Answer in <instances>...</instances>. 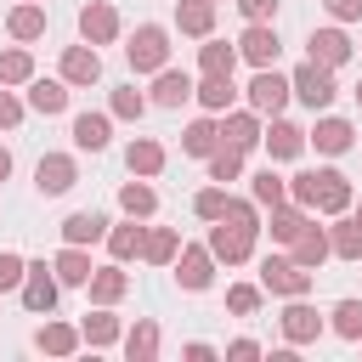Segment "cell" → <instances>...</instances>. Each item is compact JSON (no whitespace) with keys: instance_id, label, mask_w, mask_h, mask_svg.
Instances as JSON below:
<instances>
[{"instance_id":"6da1fadb","label":"cell","mask_w":362,"mask_h":362,"mask_svg":"<svg viewBox=\"0 0 362 362\" xmlns=\"http://www.w3.org/2000/svg\"><path fill=\"white\" fill-rule=\"evenodd\" d=\"M288 198L311 215H345L351 209V181L339 170H305V175L288 181Z\"/></svg>"},{"instance_id":"7a4b0ae2","label":"cell","mask_w":362,"mask_h":362,"mask_svg":"<svg viewBox=\"0 0 362 362\" xmlns=\"http://www.w3.org/2000/svg\"><path fill=\"white\" fill-rule=\"evenodd\" d=\"M311 277H317V272H305L294 255H266V260H260V294L294 300V294H311Z\"/></svg>"},{"instance_id":"3957f363","label":"cell","mask_w":362,"mask_h":362,"mask_svg":"<svg viewBox=\"0 0 362 362\" xmlns=\"http://www.w3.org/2000/svg\"><path fill=\"white\" fill-rule=\"evenodd\" d=\"M288 90H294V96H300L311 113H322V107L339 96V85H334V68H322V62H311V57H305V62L288 74Z\"/></svg>"},{"instance_id":"277c9868","label":"cell","mask_w":362,"mask_h":362,"mask_svg":"<svg viewBox=\"0 0 362 362\" xmlns=\"http://www.w3.org/2000/svg\"><path fill=\"white\" fill-rule=\"evenodd\" d=\"M124 62H130L136 74H158V68L170 62V34H164L158 23H141V28L130 34V45H124Z\"/></svg>"},{"instance_id":"5b68a950","label":"cell","mask_w":362,"mask_h":362,"mask_svg":"<svg viewBox=\"0 0 362 362\" xmlns=\"http://www.w3.org/2000/svg\"><path fill=\"white\" fill-rule=\"evenodd\" d=\"M170 266H175V283H181L187 294H204V288L215 283V255H209V243H181Z\"/></svg>"},{"instance_id":"8992f818","label":"cell","mask_w":362,"mask_h":362,"mask_svg":"<svg viewBox=\"0 0 362 362\" xmlns=\"http://www.w3.org/2000/svg\"><path fill=\"white\" fill-rule=\"evenodd\" d=\"M243 96H249V107H255V113H272V119H277V113L288 107V96H294V90H288V74H277V68H255V79H249V90H243Z\"/></svg>"},{"instance_id":"52a82bcc","label":"cell","mask_w":362,"mask_h":362,"mask_svg":"<svg viewBox=\"0 0 362 362\" xmlns=\"http://www.w3.org/2000/svg\"><path fill=\"white\" fill-rule=\"evenodd\" d=\"M277 328H283L288 345H317V339H322V317H317V305H305V294H294V300L283 305Z\"/></svg>"},{"instance_id":"ba28073f","label":"cell","mask_w":362,"mask_h":362,"mask_svg":"<svg viewBox=\"0 0 362 362\" xmlns=\"http://www.w3.org/2000/svg\"><path fill=\"white\" fill-rule=\"evenodd\" d=\"M209 255H215L221 266H243V260L255 255V232H243V226H232V221H215V226H209Z\"/></svg>"},{"instance_id":"9c48e42d","label":"cell","mask_w":362,"mask_h":362,"mask_svg":"<svg viewBox=\"0 0 362 362\" xmlns=\"http://www.w3.org/2000/svg\"><path fill=\"white\" fill-rule=\"evenodd\" d=\"M57 272L45 266V260H28V272H23V305L34 311V317H51V305H57Z\"/></svg>"},{"instance_id":"30bf717a","label":"cell","mask_w":362,"mask_h":362,"mask_svg":"<svg viewBox=\"0 0 362 362\" xmlns=\"http://www.w3.org/2000/svg\"><path fill=\"white\" fill-rule=\"evenodd\" d=\"M277 51H283V40H277L272 23H249L243 40H238V57H243L249 68H277Z\"/></svg>"},{"instance_id":"8fae6325","label":"cell","mask_w":362,"mask_h":362,"mask_svg":"<svg viewBox=\"0 0 362 362\" xmlns=\"http://www.w3.org/2000/svg\"><path fill=\"white\" fill-rule=\"evenodd\" d=\"M74 181H79V164H74L68 153H45V158L34 164V187H40V198H62Z\"/></svg>"},{"instance_id":"7c38bea8","label":"cell","mask_w":362,"mask_h":362,"mask_svg":"<svg viewBox=\"0 0 362 362\" xmlns=\"http://www.w3.org/2000/svg\"><path fill=\"white\" fill-rule=\"evenodd\" d=\"M79 34H85L90 45H113V40H119V11H113L107 0H90V6L79 11Z\"/></svg>"},{"instance_id":"4fadbf2b","label":"cell","mask_w":362,"mask_h":362,"mask_svg":"<svg viewBox=\"0 0 362 362\" xmlns=\"http://www.w3.org/2000/svg\"><path fill=\"white\" fill-rule=\"evenodd\" d=\"M305 57H311V62H322V68H339V62H351V40H345V28H311V40H305Z\"/></svg>"},{"instance_id":"5bb4252c","label":"cell","mask_w":362,"mask_h":362,"mask_svg":"<svg viewBox=\"0 0 362 362\" xmlns=\"http://www.w3.org/2000/svg\"><path fill=\"white\" fill-rule=\"evenodd\" d=\"M102 79V57H96V45L85 40V45H68L62 51V85H96Z\"/></svg>"},{"instance_id":"9a60e30c","label":"cell","mask_w":362,"mask_h":362,"mask_svg":"<svg viewBox=\"0 0 362 362\" xmlns=\"http://www.w3.org/2000/svg\"><path fill=\"white\" fill-rule=\"evenodd\" d=\"M181 102H192V79L164 62V68L153 74V107H181Z\"/></svg>"},{"instance_id":"2e32d148","label":"cell","mask_w":362,"mask_h":362,"mask_svg":"<svg viewBox=\"0 0 362 362\" xmlns=\"http://www.w3.org/2000/svg\"><path fill=\"white\" fill-rule=\"evenodd\" d=\"M113 136V113H74V147L79 153H102Z\"/></svg>"},{"instance_id":"e0dca14e","label":"cell","mask_w":362,"mask_h":362,"mask_svg":"<svg viewBox=\"0 0 362 362\" xmlns=\"http://www.w3.org/2000/svg\"><path fill=\"white\" fill-rule=\"evenodd\" d=\"M221 141L238 147V153H249V147L260 141V113H255V107H243V113H221Z\"/></svg>"},{"instance_id":"ac0fdd59","label":"cell","mask_w":362,"mask_h":362,"mask_svg":"<svg viewBox=\"0 0 362 362\" xmlns=\"http://www.w3.org/2000/svg\"><path fill=\"white\" fill-rule=\"evenodd\" d=\"M305 141H317V153H328V158H339V153H351V141H356V130H351V119H317V130L305 136Z\"/></svg>"},{"instance_id":"d6986e66","label":"cell","mask_w":362,"mask_h":362,"mask_svg":"<svg viewBox=\"0 0 362 362\" xmlns=\"http://www.w3.org/2000/svg\"><path fill=\"white\" fill-rule=\"evenodd\" d=\"M6 34H11L17 45L40 40V34H45V6H40V0H23V6H11V17H6Z\"/></svg>"},{"instance_id":"ffe728a7","label":"cell","mask_w":362,"mask_h":362,"mask_svg":"<svg viewBox=\"0 0 362 362\" xmlns=\"http://www.w3.org/2000/svg\"><path fill=\"white\" fill-rule=\"evenodd\" d=\"M260 141H266L272 158H300L305 153V130L288 124V119H272V130H260Z\"/></svg>"},{"instance_id":"44dd1931","label":"cell","mask_w":362,"mask_h":362,"mask_svg":"<svg viewBox=\"0 0 362 362\" xmlns=\"http://www.w3.org/2000/svg\"><path fill=\"white\" fill-rule=\"evenodd\" d=\"M107 215L102 209H74L68 221H62V243H96V238H107Z\"/></svg>"},{"instance_id":"7402d4cb","label":"cell","mask_w":362,"mask_h":362,"mask_svg":"<svg viewBox=\"0 0 362 362\" xmlns=\"http://www.w3.org/2000/svg\"><path fill=\"white\" fill-rule=\"evenodd\" d=\"M51 272H57V283H68V288H85L96 266H90V255H85V243H68V249H62V255L51 260Z\"/></svg>"},{"instance_id":"603a6c76","label":"cell","mask_w":362,"mask_h":362,"mask_svg":"<svg viewBox=\"0 0 362 362\" xmlns=\"http://www.w3.org/2000/svg\"><path fill=\"white\" fill-rule=\"evenodd\" d=\"M79 339H85L90 351H107V345H119V317H113L107 305L85 311V322H79Z\"/></svg>"},{"instance_id":"cb8c5ba5","label":"cell","mask_w":362,"mask_h":362,"mask_svg":"<svg viewBox=\"0 0 362 362\" xmlns=\"http://www.w3.org/2000/svg\"><path fill=\"white\" fill-rule=\"evenodd\" d=\"M85 339H79V328H68V322H40L34 328V351H45V356H74Z\"/></svg>"},{"instance_id":"d4e9b609","label":"cell","mask_w":362,"mask_h":362,"mask_svg":"<svg viewBox=\"0 0 362 362\" xmlns=\"http://www.w3.org/2000/svg\"><path fill=\"white\" fill-rule=\"evenodd\" d=\"M328 255L362 260V221H356V215H334V226H328Z\"/></svg>"},{"instance_id":"484cf974","label":"cell","mask_w":362,"mask_h":362,"mask_svg":"<svg viewBox=\"0 0 362 362\" xmlns=\"http://www.w3.org/2000/svg\"><path fill=\"white\" fill-rule=\"evenodd\" d=\"M175 28L192 34V40H204L215 28V0H175Z\"/></svg>"},{"instance_id":"4316f807","label":"cell","mask_w":362,"mask_h":362,"mask_svg":"<svg viewBox=\"0 0 362 362\" xmlns=\"http://www.w3.org/2000/svg\"><path fill=\"white\" fill-rule=\"evenodd\" d=\"M28 107H34V113H45V119H51V113H62V107H68V85H62V79H40V74H34V79H28Z\"/></svg>"},{"instance_id":"83f0119b","label":"cell","mask_w":362,"mask_h":362,"mask_svg":"<svg viewBox=\"0 0 362 362\" xmlns=\"http://www.w3.org/2000/svg\"><path fill=\"white\" fill-rule=\"evenodd\" d=\"M221 147V119H192L187 130H181V153H192V158H209Z\"/></svg>"},{"instance_id":"f1b7e54d","label":"cell","mask_w":362,"mask_h":362,"mask_svg":"<svg viewBox=\"0 0 362 362\" xmlns=\"http://www.w3.org/2000/svg\"><path fill=\"white\" fill-rule=\"evenodd\" d=\"M305 221H311V209H300V204H277V209H272V221H260V226H266L277 243H294V238L305 232Z\"/></svg>"},{"instance_id":"f546056e","label":"cell","mask_w":362,"mask_h":362,"mask_svg":"<svg viewBox=\"0 0 362 362\" xmlns=\"http://www.w3.org/2000/svg\"><path fill=\"white\" fill-rule=\"evenodd\" d=\"M294 260H300L305 272H317V266L328 260V226H317V221H305V232L294 238Z\"/></svg>"},{"instance_id":"4dcf8cb0","label":"cell","mask_w":362,"mask_h":362,"mask_svg":"<svg viewBox=\"0 0 362 362\" xmlns=\"http://www.w3.org/2000/svg\"><path fill=\"white\" fill-rule=\"evenodd\" d=\"M85 288H90V300H96V305H113V300H124L130 277H124V266H96Z\"/></svg>"},{"instance_id":"1f68e13d","label":"cell","mask_w":362,"mask_h":362,"mask_svg":"<svg viewBox=\"0 0 362 362\" xmlns=\"http://www.w3.org/2000/svg\"><path fill=\"white\" fill-rule=\"evenodd\" d=\"M192 96H198L209 113H226L232 96H238V85H232V74H204V85H192Z\"/></svg>"},{"instance_id":"d6a6232c","label":"cell","mask_w":362,"mask_h":362,"mask_svg":"<svg viewBox=\"0 0 362 362\" xmlns=\"http://www.w3.org/2000/svg\"><path fill=\"white\" fill-rule=\"evenodd\" d=\"M124 164H130V175H158V170H164V147H158L153 136H136V141L124 147Z\"/></svg>"},{"instance_id":"836d02e7","label":"cell","mask_w":362,"mask_h":362,"mask_svg":"<svg viewBox=\"0 0 362 362\" xmlns=\"http://www.w3.org/2000/svg\"><path fill=\"white\" fill-rule=\"evenodd\" d=\"M249 198H255L260 209H277V204H288V181H283V175H277V170L266 164V170H260V175L249 181Z\"/></svg>"},{"instance_id":"e575fe53","label":"cell","mask_w":362,"mask_h":362,"mask_svg":"<svg viewBox=\"0 0 362 362\" xmlns=\"http://www.w3.org/2000/svg\"><path fill=\"white\" fill-rule=\"evenodd\" d=\"M119 209H124L130 221H147V215L158 209V192H153L147 181H124V187H119Z\"/></svg>"},{"instance_id":"d590c367","label":"cell","mask_w":362,"mask_h":362,"mask_svg":"<svg viewBox=\"0 0 362 362\" xmlns=\"http://www.w3.org/2000/svg\"><path fill=\"white\" fill-rule=\"evenodd\" d=\"M175 249H181V232H175V226H153V232L141 238V260H153V266H170Z\"/></svg>"},{"instance_id":"8d00e7d4","label":"cell","mask_w":362,"mask_h":362,"mask_svg":"<svg viewBox=\"0 0 362 362\" xmlns=\"http://www.w3.org/2000/svg\"><path fill=\"white\" fill-rule=\"evenodd\" d=\"M198 68H204V74H232V68H238V45L204 34V45H198Z\"/></svg>"},{"instance_id":"74e56055","label":"cell","mask_w":362,"mask_h":362,"mask_svg":"<svg viewBox=\"0 0 362 362\" xmlns=\"http://www.w3.org/2000/svg\"><path fill=\"white\" fill-rule=\"evenodd\" d=\"M124 356H130V362H153V356H158V322L141 317V322L124 334Z\"/></svg>"},{"instance_id":"f35d334b","label":"cell","mask_w":362,"mask_h":362,"mask_svg":"<svg viewBox=\"0 0 362 362\" xmlns=\"http://www.w3.org/2000/svg\"><path fill=\"white\" fill-rule=\"evenodd\" d=\"M141 238H147V226H107V249H113V260H141Z\"/></svg>"},{"instance_id":"ab89813d","label":"cell","mask_w":362,"mask_h":362,"mask_svg":"<svg viewBox=\"0 0 362 362\" xmlns=\"http://www.w3.org/2000/svg\"><path fill=\"white\" fill-rule=\"evenodd\" d=\"M28 79H34V57H28V45L0 51V85H28Z\"/></svg>"},{"instance_id":"60d3db41","label":"cell","mask_w":362,"mask_h":362,"mask_svg":"<svg viewBox=\"0 0 362 362\" xmlns=\"http://www.w3.org/2000/svg\"><path fill=\"white\" fill-rule=\"evenodd\" d=\"M328 328H334L339 339L356 345V339H362V300H339V305L328 311Z\"/></svg>"},{"instance_id":"b9f144b4","label":"cell","mask_w":362,"mask_h":362,"mask_svg":"<svg viewBox=\"0 0 362 362\" xmlns=\"http://www.w3.org/2000/svg\"><path fill=\"white\" fill-rule=\"evenodd\" d=\"M238 175H243V153L221 141V147L209 153V181H221V187H226V181H238Z\"/></svg>"},{"instance_id":"7bdbcfd3","label":"cell","mask_w":362,"mask_h":362,"mask_svg":"<svg viewBox=\"0 0 362 362\" xmlns=\"http://www.w3.org/2000/svg\"><path fill=\"white\" fill-rule=\"evenodd\" d=\"M221 221H232V226H243V232H260V204H255V198H232V192H226Z\"/></svg>"},{"instance_id":"ee69618b","label":"cell","mask_w":362,"mask_h":362,"mask_svg":"<svg viewBox=\"0 0 362 362\" xmlns=\"http://www.w3.org/2000/svg\"><path fill=\"white\" fill-rule=\"evenodd\" d=\"M107 113H113V119H141V113H147V96H141L136 85H119L113 102H107Z\"/></svg>"},{"instance_id":"f6af8a7d","label":"cell","mask_w":362,"mask_h":362,"mask_svg":"<svg viewBox=\"0 0 362 362\" xmlns=\"http://www.w3.org/2000/svg\"><path fill=\"white\" fill-rule=\"evenodd\" d=\"M226 311L255 317V311H260V288H255V283H232V288H226Z\"/></svg>"},{"instance_id":"bcb514c9","label":"cell","mask_w":362,"mask_h":362,"mask_svg":"<svg viewBox=\"0 0 362 362\" xmlns=\"http://www.w3.org/2000/svg\"><path fill=\"white\" fill-rule=\"evenodd\" d=\"M23 272H28V260H23L17 249H0V294L23 288Z\"/></svg>"},{"instance_id":"7dc6e473","label":"cell","mask_w":362,"mask_h":362,"mask_svg":"<svg viewBox=\"0 0 362 362\" xmlns=\"http://www.w3.org/2000/svg\"><path fill=\"white\" fill-rule=\"evenodd\" d=\"M221 209H226V187H204V192L192 198V215H198V221H221Z\"/></svg>"},{"instance_id":"c3c4849f","label":"cell","mask_w":362,"mask_h":362,"mask_svg":"<svg viewBox=\"0 0 362 362\" xmlns=\"http://www.w3.org/2000/svg\"><path fill=\"white\" fill-rule=\"evenodd\" d=\"M17 124H23V102L11 90H0V130H17Z\"/></svg>"},{"instance_id":"681fc988","label":"cell","mask_w":362,"mask_h":362,"mask_svg":"<svg viewBox=\"0 0 362 362\" xmlns=\"http://www.w3.org/2000/svg\"><path fill=\"white\" fill-rule=\"evenodd\" d=\"M238 11H243L249 23H272V17H277V0H238Z\"/></svg>"},{"instance_id":"f907efd6","label":"cell","mask_w":362,"mask_h":362,"mask_svg":"<svg viewBox=\"0 0 362 362\" xmlns=\"http://www.w3.org/2000/svg\"><path fill=\"white\" fill-rule=\"evenodd\" d=\"M322 6H328L334 23H356V17H362V0H322Z\"/></svg>"},{"instance_id":"816d5d0a","label":"cell","mask_w":362,"mask_h":362,"mask_svg":"<svg viewBox=\"0 0 362 362\" xmlns=\"http://www.w3.org/2000/svg\"><path fill=\"white\" fill-rule=\"evenodd\" d=\"M226 356H232V362H255V356H260V345H255V339H232V345H226Z\"/></svg>"},{"instance_id":"f5cc1de1","label":"cell","mask_w":362,"mask_h":362,"mask_svg":"<svg viewBox=\"0 0 362 362\" xmlns=\"http://www.w3.org/2000/svg\"><path fill=\"white\" fill-rule=\"evenodd\" d=\"M209 356H215V345H204V339H192V345H187V362H209Z\"/></svg>"},{"instance_id":"db71d44e","label":"cell","mask_w":362,"mask_h":362,"mask_svg":"<svg viewBox=\"0 0 362 362\" xmlns=\"http://www.w3.org/2000/svg\"><path fill=\"white\" fill-rule=\"evenodd\" d=\"M6 175H11V153L0 147V181H6Z\"/></svg>"},{"instance_id":"11a10c76","label":"cell","mask_w":362,"mask_h":362,"mask_svg":"<svg viewBox=\"0 0 362 362\" xmlns=\"http://www.w3.org/2000/svg\"><path fill=\"white\" fill-rule=\"evenodd\" d=\"M356 221H362V204H356Z\"/></svg>"},{"instance_id":"9f6ffc18","label":"cell","mask_w":362,"mask_h":362,"mask_svg":"<svg viewBox=\"0 0 362 362\" xmlns=\"http://www.w3.org/2000/svg\"><path fill=\"white\" fill-rule=\"evenodd\" d=\"M356 102H362V85H356Z\"/></svg>"},{"instance_id":"6f0895ef","label":"cell","mask_w":362,"mask_h":362,"mask_svg":"<svg viewBox=\"0 0 362 362\" xmlns=\"http://www.w3.org/2000/svg\"><path fill=\"white\" fill-rule=\"evenodd\" d=\"M356 345H362V339H356Z\"/></svg>"},{"instance_id":"680465c9","label":"cell","mask_w":362,"mask_h":362,"mask_svg":"<svg viewBox=\"0 0 362 362\" xmlns=\"http://www.w3.org/2000/svg\"><path fill=\"white\" fill-rule=\"evenodd\" d=\"M215 6H221V0H215Z\"/></svg>"}]
</instances>
